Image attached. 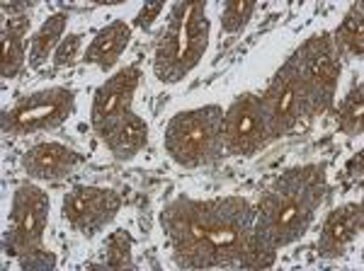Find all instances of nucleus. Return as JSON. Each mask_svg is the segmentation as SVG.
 <instances>
[{
    "mask_svg": "<svg viewBox=\"0 0 364 271\" xmlns=\"http://www.w3.org/2000/svg\"><path fill=\"white\" fill-rule=\"evenodd\" d=\"M80 46H83V37H80V34H70V37H66L56 46L54 63L58 68L73 66V63L80 58Z\"/></svg>",
    "mask_w": 364,
    "mask_h": 271,
    "instance_id": "nucleus-22",
    "label": "nucleus"
},
{
    "mask_svg": "<svg viewBox=\"0 0 364 271\" xmlns=\"http://www.w3.org/2000/svg\"><path fill=\"white\" fill-rule=\"evenodd\" d=\"M75 97L66 87H51L22 99L15 109L3 114V133L29 136L61 126L73 114Z\"/></svg>",
    "mask_w": 364,
    "mask_h": 271,
    "instance_id": "nucleus-7",
    "label": "nucleus"
},
{
    "mask_svg": "<svg viewBox=\"0 0 364 271\" xmlns=\"http://www.w3.org/2000/svg\"><path fill=\"white\" fill-rule=\"evenodd\" d=\"M272 140L267 131L260 99L255 95H243L224 111L221 119V143L231 155H255Z\"/></svg>",
    "mask_w": 364,
    "mask_h": 271,
    "instance_id": "nucleus-8",
    "label": "nucleus"
},
{
    "mask_svg": "<svg viewBox=\"0 0 364 271\" xmlns=\"http://www.w3.org/2000/svg\"><path fill=\"white\" fill-rule=\"evenodd\" d=\"M224 111L216 104L187 109L173 116L166 128V150L182 167H207L224 153L221 143Z\"/></svg>",
    "mask_w": 364,
    "mask_h": 271,
    "instance_id": "nucleus-5",
    "label": "nucleus"
},
{
    "mask_svg": "<svg viewBox=\"0 0 364 271\" xmlns=\"http://www.w3.org/2000/svg\"><path fill=\"white\" fill-rule=\"evenodd\" d=\"M49 221V199L34 184H22L15 192L10 226L5 233V252L10 257H27L44 250L42 240Z\"/></svg>",
    "mask_w": 364,
    "mask_h": 271,
    "instance_id": "nucleus-6",
    "label": "nucleus"
},
{
    "mask_svg": "<svg viewBox=\"0 0 364 271\" xmlns=\"http://www.w3.org/2000/svg\"><path fill=\"white\" fill-rule=\"evenodd\" d=\"M328 192L326 167L301 165L282 172L255 211L252 233L272 250L304 238Z\"/></svg>",
    "mask_w": 364,
    "mask_h": 271,
    "instance_id": "nucleus-2",
    "label": "nucleus"
},
{
    "mask_svg": "<svg viewBox=\"0 0 364 271\" xmlns=\"http://www.w3.org/2000/svg\"><path fill=\"white\" fill-rule=\"evenodd\" d=\"M209 46V20L204 0L175 3L156 46L154 68L158 80L178 82L190 75Z\"/></svg>",
    "mask_w": 364,
    "mask_h": 271,
    "instance_id": "nucleus-3",
    "label": "nucleus"
},
{
    "mask_svg": "<svg viewBox=\"0 0 364 271\" xmlns=\"http://www.w3.org/2000/svg\"><path fill=\"white\" fill-rule=\"evenodd\" d=\"M54 264H56V259L49 250H39V252H32V255L22 257V267L29 271H49V269H54Z\"/></svg>",
    "mask_w": 364,
    "mask_h": 271,
    "instance_id": "nucleus-23",
    "label": "nucleus"
},
{
    "mask_svg": "<svg viewBox=\"0 0 364 271\" xmlns=\"http://www.w3.org/2000/svg\"><path fill=\"white\" fill-rule=\"evenodd\" d=\"M129 39H132V32H129V27L122 20L109 22V25L105 29H100L95 34V39L90 41V46H87V51H85V61L95 63V66H100L102 70H109L119 61Z\"/></svg>",
    "mask_w": 364,
    "mask_h": 271,
    "instance_id": "nucleus-15",
    "label": "nucleus"
},
{
    "mask_svg": "<svg viewBox=\"0 0 364 271\" xmlns=\"http://www.w3.org/2000/svg\"><path fill=\"white\" fill-rule=\"evenodd\" d=\"M173 245L175 264L182 269H243L252 238L255 209L238 197L192 201L175 199L161 216Z\"/></svg>",
    "mask_w": 364,
    "mask_h": 271,
    "instance_id": "nucleus-1",
    "label": "nucleus"
},
{
    "mask_svg": "<svg viewBox=\"0 0 364 271\" xmlns=\"http://www.w3.org/2000/svg\"><path fill=\"white\" fill-rule=\"evenodd\" d=\"M257 99H260L262 116H265L267 131L272 138L291 133L299 126V121L326 111L316 97L314 87L304 78L294 56L277 70L267 90Z\"/></svg>",
    "mask_w": 364,
    "mask_h": 271,
    "instance_id": "nucleus-4",
    "label": "nucleus"
},
{
    "mask_svg": "<svg viewBox=\"0 0 364 271\" xmlns=\"http://www.w3.org/2000/svg\"><path fill=\"white\" fill-rule=\"evenodd\" d=\"M122 197L102 187H73L63 199V218L80 235L92 238L119 214Z\"/></svg>",
    "mask_w": 364,
    "mask_h": 271,
    "instance_id": "nucleus-9",
    "label": "nucleus"
},
{
    "mask_svg": "<svg viewBox=\"0 0 364 271\" xmlns=\"http://www.w3.org/2000/svg\"><path fill=\"white\" fill-rule=\"evenodd\" d=\"M105 267L109 269H132V238L127 231H117L105 243Z\"/></svg>",
    "mask_w": 364,
    "mask_h": 271,
    "instance_id": "nucleus-20",
    "label": "nucleus"
},
{
    "mask_svg": "<svg viewBox=\"0 0 364 271\" xmlns=\"http://www.w3.org/2000/svg\"><path fill=\"white\" fill-rule=\"evenodd\" d=\"M100 138L105 140L114 157L119 160H132L134 155H139L149 143V126L141 116L134 114L132 109L127 114H122L112 126L107 128Z\"/></svg>",
    "mask_w": 364,
    "mask_h": 271,
    "instance_id": "nucleus-14",
    "label": "nucleus"
},
{
    "mask_svg": "<svg viewBox=\"0 0 364 271\" xmlns=\"http://www.w3.org/2000/svg\"><path fill=\"white\" fill-rule=\"evenodd\" d=\"M362 226H364L362 204H345V206H340V209L331 211L321 228L318 255L323 259L343 257L345 250H348L357 240V235L362 233Z\"/></svg>",
    "mask_w": 364,
    "mask_h": 271,
    "instance_id": "nucleus-12",
    "label": "nucleus"
},
{
    "mask_svg": "<svg viewBox=\"0 0 364 271\" xmlns=\"http://www.w3.org/2000/svg\"><path fill=\"white\" fill-rule=\"evenodd\" d=\"M29 32V17H8V25L3 29V78H15L20 68L25 66V37Z\"/></svg>",
    "mask_w": 364,
    "mask_h": 271,
    "instance_id": "nucleus-16",
    "label": "nucleus"
},
{
    "mask_svg": "<svg viewBox=\"0 0 364 271\" xmlns=\"http://www.w3.org/2000/svg\"><path fill=\"white\" fill-rule=\"evenodd\" d=\"M294 58L304 78L314 87L323 109H331L340 78V54L336 49V41H333V34H321V37L309 39L294 54Z\"/></svg>",
    "mask_w": 364,
    "mask_h": 271,
    "instance_id": "nucleus-10",
    "label": "nucleus"
},
{
    "mask_svg": "<svg viewBox=\"0 0 364 271\" xmlns=\"http://www.w3.org/2000/svg\"><path fill=\"white\" fill-rule=\"evenodd\" d=\"M141 73L139 68H124L117 75H112L105 85L97 87L95 99H92V111L90 121L97 136H102L112 123L119 119L122 114H127L132 107V97L139 87Z\"/></svg>",
    "mask_w": 364,
    "mask_h": 271,
    "instance_id": "nucleus-11",
    "label": "nucleus"
},
{
    "mask_svg": "<svg viewBox=\"0 0 364 271\" xmlns=\"http://www.w3.org/2000/svg\"><path fill=\"white\" fill-rule=\"evenodd\" d=\"M66 22H68V17L63 13H58L54 17H49V20L39 27V32L34 34V39H32V46H29V66L39 68L46 58H49L51 51L56 49L58 39L66 32Z\"/></svg>",
    "mask_w": 364,
    "mask_h": 271,
    "instance_id": "nucleus-17",
    "label": "nucleus"
},
{
    "mask_svg": "<svg viewBox=\"0 0 364 271\" xmlns=\"http://www.w3.org/2000/svg\"><path fill=\"white\" fill-rule=\"evenodd\" d=\"M338 54H352L360 58L364 51V10L362 5H352V10L345 15L343 25L333 34Z\"/></svg>",
    "mask_w": 364,
    "mask_h": 271,
    "instance_id": "nucleus-18",
    "label": "nucleus"
},
{
    "mask_svg": "<svg viewBox=\"0 0 364 271\" xmlns=\"http://www.w3.org/2000/svg\"><path fill=\"white\" fill-rule=\"evenodd\" d=\"M252 10H255V3L250 0H231V3L224 5V15H221V27L228 34L240 32L245 25H248Z\"/></svg>",
    "mask_w": 364,
    "mask_h": 271,
    "instance_id": "nucleus-21",
    "label": "nucleus"
},
{
    "mask_svg": "<svg viewBox=\"0 0 364 271\" xmlns=\"http://www.w3.org/2000/svg\"><path fill=\"white\" fill-rule=\"evenodd\" d=\"M83 162V155L61 143H39L29 148L22 157L27 175L37 179H63Z\"/></svg>",
    "mask_w": 364,
    "mask_h": 271,
    "instance_id": "nucleus-13",
    "label": "nucleus"
},
{
    "mask_svg": "<svg viewBox=\"0 0 364 271\" xmlns=\"http://www.w3.org/2000/svg\"><path fill=\"white\" fill-rule=\"evenodd\" d=\"M362 95H364V87H362V82H357L338 107V126H340V131L348 133V136L362 133V121H364L362 119V114H364V97Z\"/></svg>",
    "mask_w": 364,
    "mask_h": 271,
    "instance_id": "nucleus-19",
    "label": "nucleus"
},
{
    "mask_svg": "<svg viewBox=\"0 0 364 271\" xmlns=\"http://www.w3.org/2000/svg\"><path fill=\"white\" fill-rule=\"evenodd\" d=\"M161 13H163V3H149V5H144V8H141V13H139V17H136V27L151 29Z\"/></svg>",
    "mask_w": 364,
    "mask_h": 271,
    "instance_id": "nucleus-24",
    "label": "nucleus"
}]
</instances>
